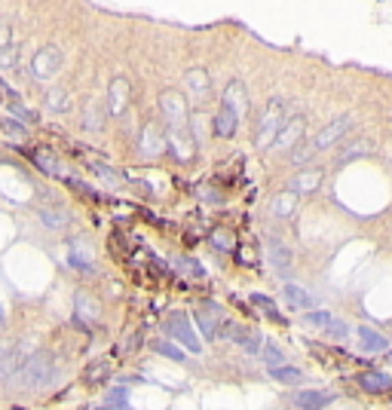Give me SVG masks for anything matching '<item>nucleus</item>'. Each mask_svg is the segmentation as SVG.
Masks as SVG:
<instances>
[{"label": "nucleus", "mask_w": 392, "mask_h": 410, "mask_svg": "<svg viewBox=\"0 0 392 410\" xmlns=\"http://www.w3.org/2000/svg\"><path fill=\"white\" fill-rule=\"evenodd\" d=\"M56 370H58V365L49 352H31V359L12 374V383H16L19 389H40L56 376Z\"/></svg>", "instance_id": "f257e3e1"}, {"label": "nucleus", "mask_w": 392, "mask_h": 410, "mask_svg": "<svg viewBox=\"0 0 392 410\" xmlns=\"http://www.w3.org/2000/svg\"><path fill=\"white\" fill-rule=\"evenodd\" d=\"M285 123H289V104H285V98H270L264 114H260V123H258V138H254L258 147L260 150L273 147V141L279 138Z\"/></svg>", "instance_id": "f03ea898"}, {"label": "nucleus", "mask_w": 392, "mask_h": 410, "mask_svg": "<svg viewBox=\"0 0 392 410\" xmlns=\"http://www.w3.org/2000/svg\"><path fill=\"white\" fill-rule=\"evenodd\" d=\"M160 114L166 120V132H187L191 129V120H187V101L181 92L166 89L160 95Z\"/></svg>", "instance_id": "7ed1b4c3"}, {"label": "nucleus", "mask_w": 392, "mask_h": 410, "mask_svg": "<svg viewBox=\"0 0 392 410\" xmlns=\"http://www.w3.org/2000/svg\"><path fill=\"white\" fill-rule=\"evenodd\" d=\"M166 334L172 337V340L184 343L191 352H202V340L196 337V330H193V325H191V315H187V313H172V315H169Z\"/></svg>", "instance_id": "20e7f679"}, {"label": "nucleus", "mask_w": 392, "mask_h": 410, "mask_svg": "<svg viewBox=\"0 0 392 410\" xmlns=\"http://www.w3.org/2000/svg\"><path fill=\"white\" fill-rule=\"evenodd\" d=\"M58 68H62V52H58L56 46H43V49H37V56L31 58V74H34L37 80L56 77Z\"/></svg>", "instance_id": "39448f33"}, {"label": "nucleus", "mask_w": 392, "mask_h": 410, "mask_svg": "<svg viewBox=\"0 0 392 410\" xmlns=\"http://www.w3.org/2000/svg\"><path fill=\"white\" fill-rule=\"evenodd\" d=\"M304 135H306V117H291L289 123L282 125V132H279V138L273 141V150H291L294 147H300V141H304Z\"/></svg>", "instance_id": "423d86ee"}, {"label": "nucleus", "mask_w": 392, "mask_h": 410, "mask_svg": "<svg viewBox=\"0 0 392 410\" xmlns=\"http://www.w3.org/2000/svg\"><path fill=\"white\" fill-rule=\"evenodd\" d=\"M350 125H352V117H337V120H331L328 125H325L322 132H319L316 138H313V147H316V154L319 150H325V147H331L334 141H341V138L350 132Z\"/></svg>", "instance_id": "0eeeda50"}, {"label": "nucleus", "mask_w": 392, "mask_h": 410, "mask_svg": "<svg viewBox=\"0 0 392 410\" xmlns=\"http://www.w3.org/2000/svg\"><path fill=\"white\" fill-rule=\"evenodd\" d=\"M282 297H285V303L294 309H300V313H313V309H319V300L310 294L306 288H300V285H294V282H289V285L282 288Z\"/></svg>", "instance_id": "6e6552de"}, {"label": "nucleus", "mask_w": 392, "mask_h": 410, "mask_svg": "<svg viewBox=\"0 0 392 410\" xmlns=\"http://www.w3.org/2000/svg\"><path fill=\"white\" fill-rule=\"evenodd\" d=\"M28 359H31V355L22 352V346H10V343H0V376H12Z\"/></svg>", "instance_id": "1a4fd4ad"}, {"label": "nucleus", "mask_w": 392, "mask_h": 410, "mask_svg": "<svg viewBox=\"0 0 392 410\" xmlns=\"http://www.w3.org/2000/svg\"><path fill=\"white\" fill-rule=\"evenodd\" d=\"M267 257H270V267L276 273H282V276L291 273V251L279 239H273V236H267Z\"/></svg>", "instance_id": "9d476101"}, {"label": "nucleus", "mask_w": 392, "mask_h": 410, "mask_svg": "<svg viewBox=\"0 0 392 410\" xmlns=\"http://www.w3.org/2000/svg\"><path fill=\"white\" fill-rule=\"evenodd\" d=\"M224 108H230L236 117H243L248 110V92L243 80H230L224 89Z\"/></svg>", "instance_id": "9b49d317"}, {"label": "nucleus", "mask_w": 392, "mask_h": 410, "mask_svg": "<svg viewBox=\"0 0 392 410\" xmlns=\"http://www.w3.org/2000/svg\"><path fill=\"white\" fill-rule=\"evenodd\" d=\"M126 104H129V80L126 77H117L108 89V110L114 117H120L126 110Z\"/></svg>", "instance_id": "f8f14e48"}, {"label": "nucleus", "mask_w": 392, "mask_h": 410, "mask_svg": "<svg viewBox=\"0 0 392 410\" xmlns=\"http://www.w3.org/2000/svg\"><path fill=\"white\" fill-rule=\"evenodd\" d=\"M221 334L227 337V340H233V343H239V346L245 349V352H258L260 349V340L252 334V330H245V328H239V325H233V322H227L224 328H221Z\"/></svg>", "instance_id": "ddd939ff"}, {"label": "nucleus", "mask_w": 392, "mask_h": 410, "mask_svg": "<svg viewBox=\"0 0 392 410\" xmlns=\"http://www.w3.org/2000/svg\"><path fill=\"white\" fill-rule=\"evenodd\" d=\"M162 150H166V135H162L154 123H147L145 132H141V154L145 156H160Z\"/></svg>", "instance_id": "4468645a"}, {"label": "nucleus", "mask_w": 392, "mask_h": 410, "mask_svg": "<svg viewBox=\"0 0 392 410\" xmlns=\"http://www.w3.org/2000/svg\"><path fill=\"white\" fill-rule=\"evenodd\" d=\"M294 405L300 410H322L325 405H331V395L316 392V389H300V392L294 395Z\"/></svg>", "instance_id": "2eb2a0df"}, {"label": "nucleus", "mask_w": 392, "mask_h": 410, "mask_svg": "<svg viewBox=\"0 0 392 410\" xmlns=\"http://www.w3.org/2000/svg\"><path fill=\"white\" fill-rule=\"evenodd\" d=\"M356 337H358V343H362V349H368V352H383V349H389L387 337L377 334V330L368 328V325H358L356 328Z\"/></svg>", "instance_id": "dca6fc26"}, {"label": "nucleus", "mask_w": 392, "mask_h": 410, "mask_svg": "<svg viewBox=\"0 0 392 410\" xmlns=\"http://www.w3.org/2000/svg\"><path fill=\"white\" fill-rule=\"evenodd\" d=\"M184 83H187V92H191L193 98H199V101L208 95V92H212V86H208V74L202 68H191V71H187Z\"/></svg>", "instance_id": "f3484780"}, {"label": "nucleus", "mask_w": 392, "mask_h": 410, "mask_svg": "<svg viewBox=\"0 0 392 410\" xmlns=\"http://www.w3.org/2000/svg\"><path fill=\"white\" fill-rule=\"evenodd\" d=\"M236 125H239V117L233 114L230 108H221L218 114H215V135L233 138V135H236Z\"/></svg>", "instance_id": "a211bd4d"}, {"label": "nucleus", "mask_w": 392, "mask_h": 410, "mask_svg": "<svg viewBox=\"0 0 392 410\" xmlns=\"http://www.w3.org/2000/svg\"><path fill=\"white\" fill-rule=\"evenodd\" d=\"M40 221L47 224L49 230H62L71 224V215L62 208V205H40Z\"/></svg>", "instance_id": "6ab92c4d"}, {"label": "nucleus", "mask_w": 392, "mask_h": 410, "mask_svg": "<svg viewBox=\"0 0 392 410\" xmlns=\"http://www.w3.org/2000/svg\"><path fill=\"white\" fill-rule=\"evenodd\" d=\"M371 150H374V144L368 141V138H358V141H352V144H346V147L341 150V156H337V165H346V162H352V160H358V156H368Z\"/></svg>", "instance_id": "aec40b11"}, {"label": "nucleus", "mask_w": 392, "mask_h": 410, "mask_svg": "<svg viewBox=\"0 0 392 410\" xmlns=\"http://www.w3.org/2000/svg\"><path fill=\"white\" fill-rule=\"evenodd\" d=\"M319 184H322V171H319V169H306V171H300V175L291 181V190H294V193H313Z\"/></svg>", "instance_id": "412c9836"}, {"label": "nucleus", "mask_w": 392, "mask_h": 410, "mask_svg": "<svg viewBox=\"0 0 392 410\" xmlns=\"http://www.w3.org/2000/svg\"><path fill=\"white\" fill-rule=\"evenodd\" d=\"M358 383H362L365 392H389V389H392V376L380 374V370H371V374H362V376H358Z\"/></svg>", "instance_id": "4be33fe9"}, {"label": "nucleus", "mask_w": 392, "mask_h": 410, "mask_svg": "<svg viewBox=\"0 0 392 410\" xmlns=\"http://www.w3.org/2000/svg\"><path fill=\"white\" fill-rule=\"evenodd\" d=\"M31 162L40 165L47 175H62V165H58V160H56V154H52V150H43V147L31 150Z\"/></svg>", "instance_id": "5701e85b"}, {"label": "nucleus", "mask_w": 392, "mask_h": 410, "mask_svg": "<svg viewBox=\"0 0 392 410\" xmlns=\"http://www.w3.org/2000/svg\"><path fill=\"white\" fill-rule=\"evenodd\" d=\"M270 208L276 217H291L294 208H297V193H294V190H285V193H279L276 200H273Z\"/></svg>", "instance_id": "b1692460"}, {"label": "nucleus", "mask_w": 392, "mask_h": 410, "mask_svg": "<svg viewBox=\"0 0 392 410\" xmlns=\"http://www.w3.org/2000/svg\"><path fill=\"white\" fill-rule=\"evenodd\" d=\"M77 319L80 322H98V303H95V297H89V294H77Z\"/></svg>", "instance_id": "393cba45"}, {"label": "nucleus", "mask_w": 392, "mask_h": 410, "mask_svg": "<svg viewBox=\"0 0 392 410\" xmlns=\"http://www.w3.org/2000/svg\"><path fill=\"white\" fill-rule=\"evenodd\" d=\"M47 108H49V110H56V114H64V110L71 108V95H68L64 89H58V86H56V89H49V92H47Z\"/></svg>", "instance_id": "a878e982"}, {"label": "nucleus", "mask_w": 392, "mask_h": 410, "mask_svg": "<svg viewBox=\"0 0 392 410\" xmlns=\"http://www.w3.org/2000/svg\"><path fill=\"white\" fill-rule=\"evenodd\" d=\"M260 359H264L267 367H285V352L276 346V343H264V349H260Z\"/></svg>", "instance_id": "bb28decb"}, {"label": "nucleus", "mask_w": 392, "mask_h": 410, "mask_svg": "<svg viewBox=\"0 0 392 410\" xmlns=\"http://www.w3.org/2000/svg\"><path fill=\"white\" fill-rule=\"evenodd\" d=\"M334 315L325 313V309H313V313H304V325L306 328H319V330H328Z\"/></svg>", "instance_id": "cd10ccee"}, {"label": "nucleus", "mask_w": 392, "mask_h": 410, "mask_svg": "<svg viewBox=\"0 0 392 410\" xmlns=\"http://www.w3.org/2000/svg\"><path fill=\"white\" fill-rule=\"evenodd\" d=\"M270 376H273V380H279V383H289V386H291V383L304 380V374H300L297 367H289V365H285V367H273Z\"/></svg>", "instance_id": "c85d7f7f"}, {"label": "nucleus", "mask_w": 392, "mask_h": 410, "mask_svg": "<svg viewBox=\"0 0 392 410\" xmlns=\"http://www.w3.org/2000/svg\"><path fill=\"white\" fill-rule=\"evenodd\" d=\"M101 123H104V110L98 108V104H89L86 117H83V125H86L89 132H98V129H101Z\"/></svg>", "instance_id": "c756f323"}, {"label": "nucleus", "mask_w": 392, "mask_h": 410, "mask_svg": "<svg viewBox=\"0 0 392 410\" xmlns=\"http://www.w3.org/2000/svg\"><path fill=\"white\" fill-rule=\"evenodd\" d=\"M193 322H196V328L202 330V337H206V340H215V334H218V330H215V322L208 319L206 313H202V309H196V315H193Z\"/></svg>", "instance_id": "7c9ffc66"}, {"label": "nucleus", "mask_w": 392, "mask_h": 410, "mask_svg": "<svg viewBox=\"0 0 392 410\" xmlns=\"http://www.w3.org/2000/svg\"><path fill=\"white\" fill-rule=\"evenodd\" d=\"M313 154H316V147H313V144H300V147H294V150H291L289 160H291L294 165H304V162H310V160H313Z\"/></svg>", "instance_id": "2f4dec72"}, {"label": "nucleus", "mask_w": 392, "mask_h": 410, "mask_svg": "<svg viewBox=\"0 0 392 410\" xmlns=\"http://www.w3.org/2000/svg\"><path fill=\"white\" fill-rule=\"evenodd\" d=\"M178 269H184L191 279H202L206 276V269H202V263H196V261H191V257H178Z\"/></svg>", "instance_id": "473e14b6"}, {"label": "nucleus", "mask_w": 392, "mask_h": 410, "mask_svg": "<svg viewBox=\"0 0 392 410\" xmlns=\"http://www.w3.org/2000/svg\"><path fill=\"white\" fill-rule=\"evenodd\" d=\"M156 352L166 355V359H172V361H184V352H181L175 343H169V340H160V343H156Z\"/></svg>", "instance_id": "72a5a7b5"}, {"label": "nucleus", "mask_w": 392, "mask_h": 410, "mask_svg": "<svg viewBox=\"0 0 392 410\" xmlns=\"http://www.w3.org/2000/svg\"><path fill=\"white\" fill-rule=\"evenodd\" d=\"M212 245L221 248V251H233V236L224 233V230H215V233H212Z\"/></svg>", "instance_id": "f704fd0d"}, {"label": "nucleus", "mask_w": 392, "mask_h": 410, "mask_svg": "<svg viewBox=\"0 0 392 410\" xmlns=\"http://www.w3.org/2000/svg\"><path fill=\"white\" fill-rule=\"evenodd\" d=\"M252 303H254L258 309H264V313H270L273 319H279V313H276V306H273L270 297H264V294H252Z\"/></svg>", "instance_id": "c9c22d12"}, {"label": "nucleus", "mask_w": 392, "mask_h": 410, "mask_svg": "<svg viewBox=\"0 0 392 410\" xmlns=\"http://www.w3.org/2000/svg\"><path fill=\"white\" fill-rule=\"evenodd\" d=\"M19 49H16V46H6V49L3 52H0V64H3V68H16V64H19Z\"/></svg>", "instance_id": "e433bc0d"}, {"label": "nucleus", "mask_w": 392, "mask_h": 410, "mask_svg": "<svg viewBox=\"0 0 392 410\" xmlns=\"http://www.w3.org/2000/svg\"><path fill=\"white\" fill-rule=\"evenodd\" d=\"M3 132L6 135H25V123H19V120H12V117H3Z\"/></svg>", "instance_id": "4c0bfd02"}, {"label": "nucleus", "mask_w": 392, "mask_h": 410, "mask_svg": "<svg viewBox=\"0 0 392 410\" xmlns=\"http://www.w3.org/2000/svg\"><path fill=\"white\" fill-rule=\"evenodd\" d=\"M93 171H95V175H101V178H108L110 184H120V175H117L114 169H108V165H101V162H93Z\"/></svg>", "instance_id": "58836bf2"}, {"label": "nucleus", "mask_w": 392, "mask_h": 410, "mask_svg": "<svg viewBox=\"0 0 392 410\" xmlns=\"http://www.w3.org/2000/svg\"><path fill=\"white\" fill-rule=\"evenodd\" d=\"M104 370H108V365H104V361H101V365H93V367H89L86 370V383H98V380H104Z\"/></svg>", "instance_id": "ea45409f"}, {"label": "nucleus", "mask_w": 392, "mask_h": 410, "mask_svg": "<svg viewBox=\"0 0 392 410\" xmlns=\"http://www.w3.org/2000/svg\"><path fill=\"white\" fill-rule=\"evenodd\" d=\"M328 334L331 337H334V340H346V334H350V330H346V325H343V322H331V328H328Z\"/></svg>", "instance_id": "a19ab883"}, {"label": "nucleus", "mask_w": 392, "mask_h": 410, "mask_svg": "<svg viewBox=\"0 0 392 410\" xmlns=\"http://www.w3.org/2000/svg\"><path fill=\"white\" fill-rule=\"evenodd\" d=\"M10 40H12V37H10V25L0 22V52H3L6 46H10Z\"/></svg>", "instance_id": "79ce46f5"}, {"label": "nucleus", "mask_w": 392, "mask_h": 410, "mask_svg": "<svg viewBox=\"0 0 392 410\" xmlns=\"http://www.w3.org/2000/svg\"><path fill=\"white\" fill-rule=\"evenodd\" d=\"M10 110H12V114H16V117H22L25 123H31V120H34V117H31L28 110H25V108H22V104H19V101H16V104H10Z\"/></svg>", "instance_id": "37998d69"}]
</instances>
